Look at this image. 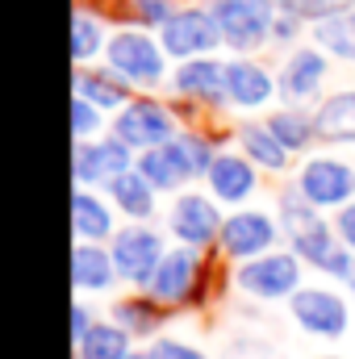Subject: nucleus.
I'll return each instance as SVG.
<instances>
[{
    "label": "nucleus",
    "mask_w": 355,
    "mask_h": 359,
    "mask_svg": "<svg viewBox=\"0 0 355 359\" xmlns=\"http://www.w3.org/2000/svg\"><path fill=\"white\" fill-rule=\"evenodd\" d=\"M163 42H155L151 34L142 29H121L109 38L105 46V59L113 72H121L134 88H155L163 80Z\"/></svg>",
    "instance_id": "nucleus-1"
},
{
    "label": "nucleus",
    "mask_w": 355,
    "mask_h": 359,
    "mask_svg": "<svg viewBox=\"0 0 355 359\" xmlns=\"http://www.w3.org/2000/svg\"><path fill=\"white\" fill-rule=\"evenodd\" d=\"M209 8L222 25V38L234 50H255L272 42V21L280 13L276 0H213Z\"/></svg>",
    "instance_id": "nucleus-2"
},
{
    "label": "nucleus",
    "mask_w": 355,
    "mask_h": 359,
    "mask_svg": "<svg viewBox=\"0 0 355 359\" xmlns=\"http://www.w3.org/2000/svg\"><path fill=\"white\" fill-rule=\"evenodd\" d=\"M234 280L243 292H251L260 301H280V297H293L301 288V259L284 255V251H264L251 264H243Z\"/></svg>",
    "instance_id": "nucleus-3"
},
{
    "label": "nucleus",
    "mask_w": 355,
    "mask_h": 359,
    "mask_svg": "<svg viewBox=\"0 0 355 359\" xmlns=\"http://www.w3.org/2000/svg\"><path fill=\"white\" fill-rule=\"evenodd\" d=\"M159 42L172 59H196V55H209L226 38H222L213 8H180L168 25H159Z\"/></svg>",
    "instance_id": "nucleus-4"
},
{
    "label": "nucleus",
    "mask_w": 355,
    "mask_h": 359,
    "mask_svg": "<svg viewBox=\"0 0 355 359\" xmlns=\"http://www.w3.org/2000/svg\"><path fill=\"white\" fill-rule=\"evenodd\" d=\"M163 255H168L163 238L147 226H130V230L113 234V264H117V276L130 284H151Z\"/></svg>",
    "instance_id": "nucleus-5"
},
{
    "label": "nucleus",
    "mask_w": 355,
    "mask_h": 359,
    "mask_svg": "<svg viewBox=\"0 0 355 359\" xmlns=\"http://www.w3.org/2000/svg\"><path fill=\"white\" fill-rule=\"evenodd\" d=\"M113 134H117L121 142H130L134 151H151V147H163V142L176 138V121H172V113H168L163 104H155V100H134V104H126V109L117 113Z\"/></svg>",
    "instance_id": "nucleus-6"
},
{
    "label": "nucleus",
    "mask_w": 355,
    "mask_h": 359,
    "mask_svg": "<svg viewBox=\"0 0 355 359\" xmlns=\"http://www.w3.org/2000/svg\"><path fill=\"white\" fill-rule=\"evenodd\" d=\"M288 309H293V322L318 339H339L347 330V301L326 288H297L288 297Z\"/></svg>",
    "instance_id": "nucleus-7"
},
{
    "label": "nucleus",
    "mask_w": 355,
    "mask_h": 359,
    "mask_svg": "<svg viewBox=\"0 0 355 359\" xmlns=\"http://www.w3.org/2000/svg\"><path fill=\"white\" fill-rule=\"evenodd\" d=\"M297 188L318 205V209H343L347 201L355 196V168L343 163V159H309L297 176Z\"/></svg>",
    "instance_id": "nucleus-8"
},
{
    "label": "nucleus",
    "mask_w": 355,
    "mask_h": 359,
    "mask_svg": "<svg viewBox=\"0 0 355 359\" xmlns=\"http://www.w3.org/2000/svg\"><path fill=\"white\" fill-rule=\"evenodd\" d=\"M130 168H134V147L121 142L117 134L100 142H88V138L76 142V184H113Z\"/></svg>",
    "instance_id": "nucleus-9"
},
{
    "label": "nucleus",
    "mask_w": 355,
    "mask_h": 359,
    "mask_svg": "<svg viewBox=\"0 0 355 359\" xmlns=\"http://www.w3.org/2000/svg\"><path fill=\"white\" fill-rule=\"evenodd\" d=\"M222 226H226V217L201 192H184L172 205V234L184 247H209L213 238H222Z\"/></svg>",
    "instance_id": "nucleus-10"
},
{
    "label": "nucleus",
    "mask_w": 355,
    "mask_h": 359,
    "mask_svg": "<svg viewBox=\"0 0 355 359\" xmlns=\"http://www.w3.org/2000/svg\"><path fill=\"white\" fill-rule=\"evenodd\" d=\"M272 243H276V222L255 209H243V213L226 217V226H222V251L230 259H255V255L272 251Z\"/></svg>",
    "instance_id": "nucleus-11"
},
{
    "label": "nucleus",
    "mask_w": 355,
    "mask_h": 359,
    "mask_svg": "<svg viewBox=\"0 0 355 359\" xmlns=\"http://www.w3.org/2000/svg\"><path fill=\"white\" fill-rule=\"evenodd\" d=\"M196 276H201V264H196V247H176L163 255V264L155 271V280L147 284L151 297L159 305H180L192 288H196Z\"/></svg>",
    "instance_id": "nucleus-12"
},
{
    "label": "nucleus",
    "mask_w": 355,
    "mask_h": 359,
    "mask_svg": "<svg viewBox=\"0 0 355 359\" xmlns=\"http://www.w3.org/2000/svg\"><path fill=\"white\" fill-rule=\"evenodd\" d=\"M276 88H280V80L260 63H251V59H230L226 63V100L234 109H260L276 96Z\"/></svg>",
    "instance_id": "nucleus-13"
},
{
    "label": "nucleus",
    "mask_w": 355,
    "mask_h": 359,
    "mask_svg": "<svg viewBox=\"0 0 355 359\" xmlns=\"http://www.w3.org/2000/svg\"><path fill=\"white\" fill-rule=\"evenodd\" d=\"M138 172L151 180L159 192H172L180 188L184 180L196 176V168H192V155H188V147L172 138V142H163V147H151V151H142V159H138Z\"/></svg>",
    "instance_id": "nucleus-14"
},
{
    "label": "nucleus",
    "mask_w": 355,
    "mask_h": 359,
    "mask_svg": "<svg viewBox=\"0 0 355 359\" xmlns=\"http://www.w3.org/2000/svg\"><path fill=\"white\" fill-rule=\"evenodd\" d=\"M326 72H330L326 55L314 50V46H301V50L288 55V63H284V72H280V92H284L293 104H301V100L318 96L322 80H326Z\"/></svg>",
    "instance_id": "nucleus-15"
},
{
    "label": "nucleus",
    "mask_w": 355,
    "mask_h": 359,
    "mask_svg": "<svg viewBox=\"0 0 355 359\" xmlns=\"http://www.w3.org/2000/svg\"><path fill=\"white\" fill-rule=\"evenodd\" d=\"M172 88L188 100H226V63H217L213 55H196L176 67Z\"/></svg>",
    "instance_id": "nucleus-16"
},
{
    "label": "nucleus",
    "mask_w": 355,
    "mask_h": 359,
    "mask_svg": "<svg viewBox=\"0 0 355 359\" xmlns=\"http://www.w3.org/2000/svg\"><path fill=\"white\" fill-rule=\"evenodd\" d=\"M209 192L226 205H239L255 192V163L247 155H217L209 168Z\"/></svg>",
    "instance_id": "nucleus-17"
},
{
    "label": "nucleus",
    "mask_w": 355,
    "mask_h": 359,
    "mask_svg": "<svg viewBox=\"0 0 355 359\" xmlns=\"http://www.w3.org/2000/svg\"><path fill=\"white\" fill-rule=\"evenodd\" d=\"M130 80L121 72H113L109 63L105 67H76V96H88L96 109H126L130 104Z\"/></svg>",
    "instance_id": "nucleus-18"
},
{
    "label": "nucleus",
    "mask_w": 355,
    "mask_h": 359,
    "mask_svg": "<svg viewBox=\"0 0 355 359\" xmlns=\"http://www.w3.org/2000/svg\"><path fill=\"white\" fill-rule=\"evenodd\" d=\"M113 276H117L113 251H100V243H76V251H72V280H76L80 292L109 288Z\"/></svg>",
    "instance_id": "nucleus-19"
},
{
    "label": "nucleus",
    "mask_w": 355,
    "mask_h": 359,
    "mask_svg": "<svg viewBox=\"0 0 355 359\" xmlns=\"http://www.w3.org/2000/svg\"><path fill=\"white\" fill-rule=\"evenodd\" d=\"M72 230H76L80 243H100V238L113 234V213H109V205H105L100 196H92L84 184L72 192Z\"/></svg>",
    "instance_id": "nucleus-20"
},
{
    "label": "nucleus",
    "mask_w": 355,
    "mask_h": 359,
    "mask_svg": "<svg viewBox=\"0 0 355 359\" xmlns=\"http://www.w3.org/2000/svg\"><path fill=\"white\" fill-rule=\"evenodd\" d=\"M239 142H243V155L255 163V168H267V172H284L288 168V147L267 130L260 121H247V126H239Z\"/></svg>",
    "instance_id": "nucleus-21"
},
{
    "label": "nucleus",
    "mask_w": 355,
    "mask_h": 359,
    "mask_svg": "<svg viewBox=\"0 0 355 359\" xmlns=\"http://www.w3.org/2000/svg\"><path fill=\"white\" fill-rule=\"evenodd\" d=\"M318 121V138L326 142H355V92H335L322 100V109L314 113Z\"/></svg>",
    "instance_id": "nucleus-22"
},
{
    "label": "nucleus",
    "mask_w": 355,
    "mask_h": 359,
    "mask_svg": "<svg viewBox=\"0 0 355 359\" xmlns=\"http://www.w3.org/2000/svg\"><path fill=\"white\" fill-rule=\"evenodd\" d=\"M155 192H159V188L142 176L138 168H130L126 176H117L113 184H109V196H113V205H117L121 213L138 217V222L155 213Z\"/></svg>",
    "instance_id": "nucleus-23"
},
{
    "label": "nucleus",
    "mask_w": 355,
    "mask_h": 359,
    "mask_svg": "<svg viewBox=\"0 0 355 359\" xmlns=\"http://www.w3.org/2000/svg\"><path fill=\"white\" fill-rule=\"evenodd\" d=\"M80 359H126L130 355V330L117 322H92V330L76 343Z\"/></svg>",
    "instance_id": "nucleus-24"
},
{
    "label": "nucleus",
    "mask_w": 355,
    "mask_h": 359,
    "mask_svg": "<svg viewBox=\"0 0 355 359\" xmlns=\"http://www.w3.org/2000/svg\"><path fill=\"white\" fill-rule=\"evenodd\" d=\"M314 42H318L326 55L355 63V8H343V13H335V17L318 21V29H314Z\"/></svg>",
    "instance_id": "nucleus-25"
},
{
    "label": "nucleus",
    "mask_w": 355,
    "mask_h": 359,
    "mask_svg": "<svg viewBox=\"0 0 355 359\" xmlns=\"http://www.w3.org/2000/svg\"><path fill=\"white\" fill-rule=\"evenodd\" d=\"M339 247H343V243H335V230H330L326 222H314L309 230L293 234V255H297L301 264H314V268H322V271L335 259Z\"/></svg>",
    "instance_id": "nucleus-26"
},
{
    "label": "nucleus",
    "mask_w": 355,
    "mask_h": 359,
    "mask_svg": "<svg viewBox=\"0 0 355 359\" xmlns=\"http://www.w3.org/2000/svg\"><path fill=\"white\" fill-rule=\"evenodd\" d=\"M267 130H272L288 151H305V147L318 138V121L305 117L301 109H280V113H272V117H267Z\"/></svg>",
    "instance_id": "nucleus-27"
},
{
    "label": "nucleus",
    "mask_w": 355,
    "mask_h": 359,
    "mask_svg": "<svg viewBox=\"0 0 355 359\" xmlns=\"http://www.w3.org/2000/svg\"><path fill=\"white\" fill-rule=\"evenodd\" d=\"M100 46H109L105 42V21L80 8L72 17V59L76 63H88L92 55H100Z\"/></svg>",
    "instance_id": "nucleus-28"
},
{
    "label": "nucleus",
    "mask_w": 355,
    "mask_h": 359,
    "mask_svg": "<svg viewBox=\"0 0 355 359\" xmlns=\"http://www.w3.org/2000/svg\"><path fill=\"white\" fill-rule=\"evenodd\" d=\"M280 217H284L288 234H301V230H309V226L318 222V205H314L301 188H288V192L280 196Z\"/></svg>",
    "instance_id": "nucleus-29"
},
{
    "label": "nucleus",
    "mask_w": 355,
    "mask_h": 359,
    "mask_svg": "<svg viewBox=\"0 0 355 359\" xmlns=\"http://www.w3.org/2000/svg\"><path fill=\"white\" fill-rule=\"evenodd\" d=\"M113 318H117V326H126L130 334H151L163 313H159L151 301H121V305L113 309Z\"/></svg>",
    "instance_id": "nucleus-30"
},
{
    "label": "nucleus",
    "mask_w": 355,
    "mask_h": 359,
    "mask_svg": "<svg viewBox=\"0 0 355 359\" xmlns=\"http://www.w3.org/2000/svg\"><path fill=\"white\" fill-rule=\"evenodd\" d=\"M276 8L284 13H297L301 21H326L343 8H355V0H276Z\"/></svg>",
    "instance_id": "nucleus-31"
},
{
    "label": "nucleus",
    "mask_w": 355,
    "mask_h": 359,
    "mask_svg": "<svg viewBox=\"0 0 355 359\" xmlns=\"http://www.w3.org/2000/svg\"><path fill=\"white\" fill-rule=\"evenodd\" d=\"M100 113H105V109H96L88 96H76V100H72V134H76V142H80V138H92V134L100 130Z\"/></svg>",
    "instance_id": "nucleus-32"
},
{
    "label": "nucleus",
    "mask_w": 355,
    "mask_h": 359,
    "mask_svg": "<svg viewBox=\"0 0 355 359\" xmlns=\"http://www.w3.org/2000/svg\"><path fill=\"white\" fill-rule=\"evenodd\" d=\"M130 4V13L142 21V25H168L172 17H176V0H126Z\"/></svg>",
    "instance_id": "nucleus-33"
},
{
    "label": "nucleus",
    "mask_w": 355,
    "mask_h": 359,
    "mask_svg": "<svg viewBox=\"0 0 355 359\" xmlns=\"http://www.w3.org/2000/svg\"><path fill=\"white\" fill-rule=\"evenodd\" d=\"M180 142L188 147V155H192V168H196V176H209V168H213V147H209V138H201V134H180Z\"/></svg>",
    "instance_id": "nucleus-34"
},
{
    "label": "nucleus",
    "mask_w": 355,
    "mask_h": 359,
    "mask_svg": "<svg viewBox=\"0 0 355 359\" xmlns=\"http://www.w3.org/2000/svg\"><path fill=\"white\" fill-rule=\"evenodd\" d=\"M151 359H209L205 351H196V347H188V343H180V339H159V343H151Z\"/></svg>",
    "instance_id": "nucleus-35"
},
{
    "label": "nucleus",
    "mask_w": 355,
    "mask_h": 359,
    "mask_svg": "<svg viewBox=\"0 0 355 359\" xmlns=\"http://www.w3.org/2000/svg\"><path fill=\"white\" fill-rule=\"evenodd\" d=\"M301 25H305V21H301L297 13H284V8H280L276 21H272V42H293V38L301 34Z\"/></svg>",
    "instance_id": "nucleus-36"
},
{
    "label": "nucleus",
    "mask_w": 355,
    "mask_h": 359,
    "mask_svg": "<svg viewBox=\"0 0 355 359\" xmlns=\"http://www.w3.org/2000/svg\"><path fill=\"white\" fill-rule=\"evenodd\" d=\"M335 230H339V243H347L355 251V201H347L343 209H339V217H335Z\"/></svg>",
    "instance_id": "nucleus-37"
},
{
    "label": "nucleus",
    "mask_w": 355,
    "mask_h": 359,
    "mask_svg": "<svg viewBox=\"0 0 355 359\" xmlns=\"http://www.w3.org/2000/svg\"><path fill=\"white\" fill-rule=\"evenodd\" d=\"M92 330V318H88V305H76V313H72V339L80 343L84 334Z\"/></svg>",
    "instance_id": "nucleus-38"
},
{
    "label": "nucleus",
    "mask_w": 355,
    "mask_h": 359,
    "mask_svg": "<svg viewBox=\"0 0 355 359\" xmlns=\"http://www.w3.org/2000/svg\"><path fill=\"white\" fill-rule=\"evenodd\" d=\"M347 288H351V297H355V271H351V276H347Z\"/></svg>",
    "instance_id": "nucleus-39"
},
{
    "label": "nucleus",
    "mask_w": 355,
    "mask_h": 359,
    "mask_svg": "<svg viewBox=\"0 0 355 359\" xmlns=\"http://www.w3.org/2000/svg\"><path fill=\"white\" fill-rule=\"evenodd\" d=\"M126 359H151V355H126Z\"/></svg>",
    "instance_id": "nucleus-40"
}]
</instances>
